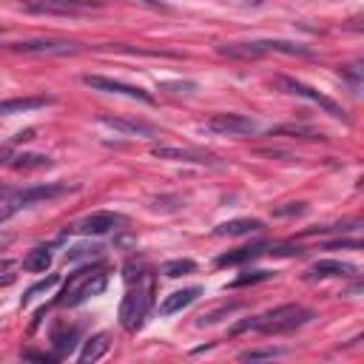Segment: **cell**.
Returning a JSON list of instances; mask_svg holds the SVG:
<instances>
[{"label":"cell","mask_w":364,"mask_h":364,"mask_svg":"<svg viewBox=\"0 0 364 364\" xmlns=\"http://www.w3.org/2000/svg\"><path fill=\"white\" fill-rule=\"evenodd\" d=\"M102 247L100 245H77L71 250H65V259L68 262H77V259H91V256H100Z\"/></svg>","instance_id":"25"},{"label":"cell","mask_w":364,"mask_h":364,"mask_svg":"<svg viewBox=\"0 0 364 364\" xmlns=\"http://www.w3.org/2000/svg\"><path fill=\"white\" fill-rule=\"evenodd\" d=\"M51 102H54V97H46V94H37V97H11V100H3L0 102V117L23 114V111H37V108H46Z\"/></svg>","instance_id":"16"},{"label":"cell","mask_w":364,"mask_h":364,"mask_svg":"<svg viewBox=\"0 0 364 364\" xmlns=\"http://www.w3.org/2000/svg\"><path fill=\"white\" fill-rule=\"evenodd\" d=\"M162 91H191L193 82H159Z\"/></svg>","instance_id":"29"},{"label":"cell","mask_w":364,"mask_h":364,"mask_svg":"<svg viewBox=\"0 0 364 364\" xmlns=\"http://www.w3.org/2000/svg\"><path fill=\"white\" fill-rule=\"evenodd\" d=\"M333 276H355V264L338 259H318L307 270V279H333Z\"/></svg>","instance_id":"15"},{"label":"cell","mask_w":364,"mask_h":364,"mask_svg":"<svg viewBox=\"0 0 364 364\" xmlns=\"http://www.w3.org/2000/svg\"><path fill=\"white\" fill-rule=\"evenodd\" d=\"M193 270H196V262H193V259H171V262L162 264V273H165L168 279L188 276V273H193Z\"/></svg>","instance_id":"22"},{"label":"cell","mask_w":364,"mask_h":364,"mask_svg":"<svg viewBox=\"0 0 364 364\" xmlns=\"http://www.w3.org/2000/svg\"><path fill=\"white\" fill-rule=\"evenodd\" d=\"M341 74L353 82V88H358V65H347V68H341Z\"/></svg>","instance_id":"31"},{"label":"cell","mask_w":364,"mask_h":364,"mask_svg":"<svg viewBox=\"0 0 364 364\" xmlns=\"http://www.w3.org/2000/svg\"><path fill=\"white\" fill-rule=\"evenodd\" d=\"M111 350V341H108V333H97V336H91L85 344H82V350H80V361L82 364H88V361H100L105 353Z\"/></svg>","instance_id":"17"},{"label":"cell","mask_w":364,"mask_h":364,"mask_svg":"<svg viewBox=\"0 0 364 364\" xmlns=\"http://www.w3.org/2000/svg\"><path fill=\"white\" fill-rule=\"evenodd\" d=\"M327 247H330V250H338V247H353V250H358V247H361V242H358V239H350V242H347V239H344V242L338 239V242H330Z\"/></svg>","instance_id":"30"},{"label":"cell","mask_w":364,"mask_h":364,"mask_svg":"<svg viewBox=\"0 0 364 364\" xmlns=\"http://www.w3.org/2000/svg\"><path fill=\"white\" fill-rule=\"evenodd\" d=\"M262 253V245H250V247H236V250H228L222 256H216V264L219 267H230V264H245L250 259H256Z\"/></svg>","instance_id":"19"},{"label":"cell","mask_w":364,"mask_h":364,"mask_svg":"<svg viewBox=\"0 0 364 364\" xmlns=\"http://www.w3.org/2000/svg\"><path fill=\"white\" fill-rule=\"evenodd\" d=\"M264 279H270V273H267V270H253V273H247V276H239V279H233V287H245V284H253V282H264Z\"/></svg>","instance_id":"28"},{"label":"cell","mask_w":364,"mask_h":364,"mask_svg":"<svg viewBox=\"0 0 364 364\" xmlns=\"http://www.w3.org/2000/svg\"><path fill=\"white\" fill-rule=\"evenodd\" d=\"M68 191H74V188H68L65 182H40V185H28V188H11L9 196L3 199V205H9V208L0 213V219L14 213V210H20V208L34 205V202H48L54 196H63Z\"/></svg>","instance_id":"5"},{"label":"cell","mask_w":364,"mask_h":364,"mask_svg":"<svg viewBox=\"0 0 364 364\" xmlns=\"http://www.w3.org/2000/svg\"><path fill=\"white\" fill-rule=\"evenodd\" d=\"M139 3H145V6H151V9H159V11H168V6H165L162 0H139Z\"/></svg>","instance_id":"33"},{"label":"cell","mask_w":364,"mask_h":364,"mask_svg":"<svg viewBox=\"0 0 364 364\" xmlns=\"http://www.w3.org/2000/svg\"><path fill=\"white\" fill-rule=\"evenodd\" d=\"M202 296V287L199 284H191V287H182V290H173V293H168L165 299H162V304H159V313L162 316H173V313H182L185 307H191L196 299Z\"/></svg>","instance_id":"13"},{"label":"cell","mask_w":364,"mask_h":364,"mask_svg":"<svg viewBox=\"0 0 364 364\" xmlns=\"http://www.w3.org/2000/svg\"><path fill=\"white\" fill-rule=\"evenodd\" d=\"M26 11L34 14H63V17H74V14H85L100 9V0H26L23 3Z\"/></svg>","instance_id":"8"},{"label":"cell","mask_w":364,"mask_h":364,"mask_svg":"<svg viewBox=\"0 0 364 364\" xmlns=\"http://www.w3.org/2000/svg\"><path fill=\"white\" fill-rule=\"evenodd\" d=\"M102 125L119 131V134H131V136H156V128L148 125V122H139V119H122V117H108V114H100L97 117Z\"/></svg>","instance_id":"14"},{"label":"cell","mask_w":364,"mask_h":364,"mask_svg":"<svg viewBox=\"0 0 364 364\" xmlns=\"http://www.w3.org/2000/svg\"><path fill=\"white\" fill-rule=\"evenodd\" d=\"M270 134H296L301 139H321V131H313V128H301V125H279L276 131Z\"/></svg>","instance_id":"26"},{"label":"cell","mask_w":364,"mask_h":364,"mask_svg":"<svg viewBox=\"0 0 364 364\" xmlns=\"http://www.w3.org/2000/svg\"><path fill=\"white\" fill-rule=\"evenodd\" d=\"M31 136H34V131L28 128V131H20V134L14 136V142H26V139H31Z\"/></svg>","instance_id":"34"},{"label":"cell","mask_w":364,"mask_h":364,"mask_svg":"<svg viewBox=\"0 0 364 364\" xmlns=\"http://www.w3.org/2000/svg\"><path fill=\"white\" fill-rule=\"evenodd\" d=\"M316 313L310 307H301V304H279L262 316H253V318H245L239 321L230 333H242V330H256L262 336H282V333H293L299 327H304Z\"/></svg>","instance_id":"2"},{"label":"cell","mask_w":364,"mask_h":364,"mask_svg":"<svg viewBox=\"0 0 364 364\" xmlns=\"http://www.w3.org/2000/svg\"><path fill=\"white\" fill-rule=\"evenodd\" d=\"M11 51H23V54H74V51H80V43H74V40H26V43H14Z\"/></svg>","instance_id":"12"},{"label":"cell","mask_w":364,"mask_h":364,"mask_svg":"<svg viewBox=\"0 0 364 364\" xmlns=\"http://www.w3.org/2000/svg\"><path fill=\"white\" fill-rule=\"evenodd\" d=\"M57 282H60V276H57V273H51V276H46L43 282H37V284H31V287H28V290L23 293V304H28V301H31V299H34L37 293H46V290H51V287H54Z\"/></svg>","instance_id":"24"},{"label":"cell","mask_w":364,"mask_h":364,"mask_svg":"<svg viewBox=\"0 0 364 364\" xmlns=\"http://www.w3.org/2000/svg\"><path fill=\"white\" fill-rule=\"evenodd\" d=\"M77 336H80V330H77V327H68V330H57V333L51 336V341H54V350H57V358H63V355H68V353L74 350V344H77Z\"/></svg>","instance_id":"21"},{"label":"cell","mask_w":364,"mask_h":364,"mask_svg":"<svg viewBox=\"0 0 364 364\" xmlns=\"http://www.w3.org/2000/svg\"><path fill=\"white\" fill-rule=\"evenodd\" d=\"M151 154L156 159H171V162H191V165H205V168H222V159L208 154V151H196V148H179V145H154Z\"/></svg>","instance_id":"10"},{"label":"cell","mask_w":364,"mask_h":364,"mask_svg":"<svg viewBox=\"0 0 364 364\" xmlns=\"http://www.w3.org/2000/svg\"><path fill=\"white\" fill-rule=\"evenodd\" d=\"M9 165H11V168H17V171L43 168V165H48V156H43V154H14Z\"/></svg>","instance_id":"23"},{"label":"cell","mask_w":364,"mask_h":364,"mask_svg":"<svg viewBox=\"0 0 364 364\" xmlns=\"http://www.w3.org/2000/svg\"><path fill=\"white\" fill-rule=\"evenodd\" d=\"M276 85L284 88L287 94H296V97H304V100L316 102L321 111H327V114L336 117V119H347V114H344V108H341L338 102H333L330 97H324L321 91H316L313 85H307V82H301V80H293V77H276Z\"/></svg>","instance_id":"6"},{"label":"cell","mask_w":364,"mask_h":364,"mask_svg":"<svg viewBox=\"0 0 364 364\" xmlns=\"http://www.w3.org/2000/svg\"><path fill=\"white\" fill-rule=\"evenodd\" d=\"M208 131L213 134H222V136H242V134H256V122L245 114H233V111H219V114H210L208 122H205Z\"/></svg>","instance_id":"9"},{"label":"cell","mask_w":364,"mask_h":364,"mask_svg":"<svg viewBox=\"0 0 364 364\" xmlns=\"http://www.w3.org/2000/svg\"><path fill=\"white\" fill-rule=\"evenodd\" d=\"M11 156H14V154H11V148H6V145H3V148H0V165H9V162H11Z\"/></svg>","instance_id":"32"},{"label":"cell","mask_w":364,"mask_h":364,"mask_svg":"<svg viewBox=\"0 0 364 364\" xmlns=\"http://www.w3.org/2000/svg\"><path fill=\"white\" fill-rule=\"evenodd\" d=\"M284 350H247V353H242L239 355V361H259V358H276V355H282Z\"/></svg>","instance_id":"27"},{"label":"cell","mask_w":364,"mask_h":364,"mask_svg":"<svg viewBox=\"0 0 364 364\" xmlns=\"http://www.w3.org/2000/svg\"><path fill=\"white\" fill-rule=\"evenodd\" d=\"M125 282H128V290H125L122 304H119V324L128 333H136L154 307L156 282H154V273L139 262L125 264Z\"/></svg>","instance_id":"1"},{"label":"cell","mask_w":364,"mask_h":364,"mask_svg":"<svg viewBox=\"0 0 364 364\" xmlns=\"http://www.w3.org/2000/svg\"><path fill=\"white\" fill-rule=\"evenodd\" d=\"M82 85H88L91 91L119 94V97H128V100H139V102L154 105V97H151L145 88L131 85V82H122V80H111V77H102V74H85V77H82Z\"/></svg>","instance_id":"7"},{"label":"cell","mask_w":364,"mask_h":364,"mask_svg":"<svg viewBox=\"0 0 364 364\" xmlns=\"http://www.w3.org/2000/svg\"><path fill=\"white\" fill-rule=\"evenodd\" d=\"M264 225L259 219H230L225 225H219L213 233L216 236H242V233H259Z\"/></svg>","instance_id":"18"},{"label":"cell","mask_w":364,"mask_h":364,"mask_svg":"<svg viewBox=\"0 0 364 364\" xmlns=\"http://www.w3.org/2000/svg\"><path fill=\"white\" fill-rule=\"evenodd\" d=\"M219 54L230 60H256L264 54H310V48L296 46L290 40H247V43H225L219 46Z\"/></svg>","instance_id":"4"},{"label":"cell","mask_w":364,"mask_h":364,"mask_svg":"<svg viewBox=\"0 0 364 364\" xmlns=\"http://www.w3.org/2000/svg\"><path fill=\"white\" fill-rule=\"evenodd\" d=\"M48 264H51V253H48V247H34V250H28V253L23 256V267L31 270V273H46Z\"/></svg>","instance_id":"20"},{"label":"cell","mask_w":364,"mask_h":364,"mask_svg":"<svg viewBox=\"0 0 364 364\" xmlns=\"http://www.w3.org/2000/svg\"><path fill=\"white\" fill-rule=\"evenodd\" d=\"M105 284H108V273H105V267H100V264L80 267L77 273L68 276L63 293L57 296V304H63V307H77V304H82L85 299L100 296V293L105 290Z\"/></svg>","instance_id":"3"},{"label":"cell","mask_w":364,"mask_h":364,"mask_svg":"<svg viewBox=\"0 0 364 364\" xmlns=\"http://www.w3.org/2000/svg\"><path fill=\"white\" fill-rule=\"evenodd\" d=\"M125 225V216L122 213H114V210H97V213H88L77 230L85 233V236H102V233H111V230H119Z\"/></svg>","instance_id":"11"}]
</instances>
